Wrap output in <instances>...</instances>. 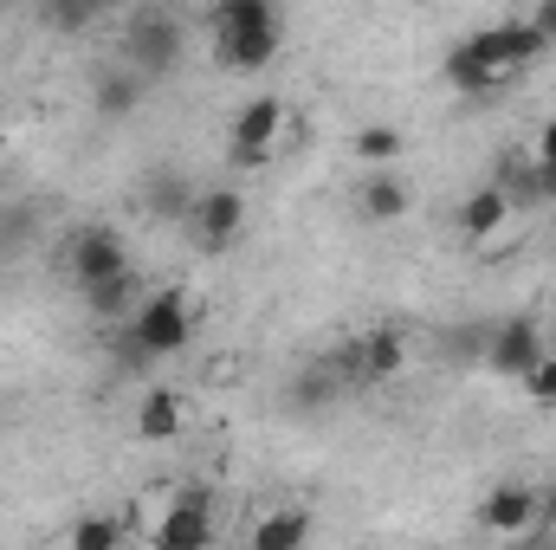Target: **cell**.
<instances>
[{"label":"cell","instance_id":"4fadbf2b","mask_svg":"<svg viewBox=\"0 0 556 550\" xmlns=\"http://www.w3.org/2000/svg\"><path fill=\"white\" fill-rule=\"evenodd\" d=\"M91 104H98V117H130L142 104V72L130 65H111V72H98V91H91Z\"/></svg>","mask_w":556,"mask_h":550},{"label":"cell","instance_id":"6da1fadb","mask_svg":"<svg viewBox=\"0 0 556 550\" xmlns=\"http://www.w3.org/2000/svg\"><path fill=\"white\" fill-rule=\"evenodd\" d=\"M175 59H181V26H175V13L142 7L137 20L124 26V65L142 72V78H162V72H175Z\"/></svg>","mask_w":556,"mask_h":550},{"label":"cell","instance_id":"ac0fdd59","mask_svg":"<svg viewBox=\"0 0 556 550\" xmlns=\"http://www.w3.org/2000/svg\"><path fill=\"white\" fill-rule=\"evenodd\" d=\"M337 396H343V383H337V363H330V357L311 363V370L291 383V402H298V409H330Z\"/></svg>","mask_w":556,"mask_h":550},{"label":"cell","instance_id":"4316f807","mask_svg":"<svg viewBox=\"0 0 556 550\" xmlns=\"http://www.w3.org/2000/svg\"><path fill=\"white\" fill-rule=\"evenodd\" d=\"M531 26H538V33H544V39L556 46V0H544V7L531 13Z\"/></svg>","mask_w":556,"mask_h":550},{"label":"cell","instance_id":"7a4b0ae2","mask_svg":"<svg viewBox=\"0 0 556 550\" xmlns=\"http://www.w3.org/2000/svg\"><path fill=\"white\" fill-rule=\"evenodd\" d=\"M130 337H137L155 363H162V357H175V350L194 337L188 298H181V291H149V298L137 304V317H130Z\"/></svg>","mask_w":556,"mask_h":550},{"label":"cell","instance_id":"5bb4252c","mask_svg":"<svg viewBox=\"0 0 556 550\" xmlns=\"http://www.w3.org/2000/svg\"><path fill=\"white\" fill-rule=\"evenodd\" d=\"M356 201H363V214H369V221H402L415 195H408V182H402L395 168H376V175L363 182V195H356Z\"/></svg>","mask_w":556,"mask_h":550},{"label":"cell","instance_id":"5b68a950","mask_svg":"<svg viewBox=\"0 0 556 550\" xmlns=\"http://www.w3.org/2000/svg\"><path fill=\"white\" fill-rule=\"evenodd\" d=\"M544 357V337H538V324L531 317H505L492 337H485V363H492V376H511V383H525V370Z\"/></svg>","mask_w":556,"mask_h":550},{"label":"cell","instance_id":"8992f818","mask_svg":"<svg viewBox=\"0 0 556 550\" xmlns=\"http://www.w3.org/2000/svg\"><path fill=\"white\" fill-rule=\"evenodd\" d=\"M337 363H343L356 383H389V376H402V363H408V337H402V330H369V337H356Z\"/></svg>","mask_w":556,"mask_h":550},{"label":"cell","instance_id":"e0dca14e","mask_svg":"<svg viewBox=\"0 0 556 550\" xmlns=\"http://www.w3.org/2000/svg\"><path fill=\"white\" fill-rule=\"evenodd\" d=\"M278 26V0H220L214 7V33H260Z\"/></svg>","mask_w":556,"mask_h":550},{"label":"cell","instance_id":"7402d4cb","mask_svg":"<svg viewBox=\"0 0 556 550\" xmlns=\"http://www.w3.org/2000/svg\"><path fill=\"white\" fill-rule=\"evenodd\" d=\"M472 59H485L492 72H511V52H505V26H485V33H472V39H459Z\"/></svg>","mask_w":556,"mask_h":550},{"label":"cell","instance_id":"7c38bea8","mask_svg":"<svg viewBox=\"0 0 556 550\" xmlns=\"http://www.w3.org/2000/svg\"><path fill=\"white\" fill-rule=\"evenodd\" d=\"M214 59L227 72H260L278 59V26H260V33H220L214 39Z\"/></svg>","mask_w":556,"mask_h":550},{"label":"cell","instance_id":"484cf974","mask_svg":"<svg viewBox=\"0 0 556 550\" xmlns=\"http://www.w3.org/2000/svg\"><path fill=\"white\" fill-rule=\"evenodd\" d=\"M155 208H162V214H188V208H194V195H188V182H181V175H175V182L162 175V182H155Z\"/></svg>","mask_w":556,"mask_h":550},{"label":"cell","instance_id":"8fae6325","mask_svg":"<svg viewBox=\"0 0 556 550\" xmlns=\"http://www.w3.org/2000/svg\"><path fill=\"white\" fill-rule=\"evenodd\" d=\"M505 221H511V195H505V182H485V188H472V195L459 201V234H466V240H498Z\"/></svg>","mask_w":556,"mask_h":550},{"label":"cell","instance_id":"52a82bcc","mask_svg":"<svg viewBox=\"0 0 556 550\" xmlns=\"http://www.w3.org/2000/svg\"><path fill=\"white\" fill-rule=\"evenodd\" d=\"M479 525H485L492 538H525V532L538 525V492H531V486H518V479L492 486V492H485V505H479Z\"/></svg>","mask_w":556,"mask_h":550},{"label":"cell","instance_id":"ba28073f","mask_svg":"<svg viewBox=\"0 0 556 550\" xmlns=\"http://www.w3.org/2000/svg\"><path fill=\"white\" fill-rule=\"evenodd\" d=\"M124 266H130V253H124V240L111 227H78L72 234V278L78 285H98V278L124 273Z\"/></svg>","mask_w":556,"mask_h":550},{"label":"cell","instance_id":"3957f363","mask_svg":"<svg viewBox=\"0 0 556 550\" xmlns=\"http://www.w3.org/2000/svg\"><path fill=\"white\" fill-rule=\"evenodd\" d=\"M188 214H194V240H201L207 253H227V247L240 240V227H247V195H240V188H207Z\"/></svg>","mask_w":556,"mask_h":550},{"label":"cell","instance_id":"83f0119b","mask_svg":"<svg viewBox=\"0 0 556 550\" xmlns=\"http://www.w3.org/2000/svg\"><path fill=\"white\" fill-rule=\"evenodd\" d=\"M104 7H142V0H104Z\"/></svg>","mask_w":556,"mask_h":550},{"label":"cell","instance_id":"9c48e42d","mask_svg":"<svg viewBox=\"0 0 556 550\" xmlns=\"http://www.w3.org/2000/svg\"><path fill=\"white\" fill-rule=\"evenodd\" d=\"M278 130H285V111H278V98H253L240 117H233V155L253 168V162H266L273 155Z\"/></svg>","mask_w":556,"mask_h":550},{"label":"cell","instance_id":"30bf717a","mask_svg":"<svg viewBox=\"0 0 556 550\" xmlns=\"http://www.w3.org/2000/svg\"><path fill=\"white\" fill-rule=\"evenodd\" d=\"M85 291V311L98 317V324H124V317H137V291H142V278L137 266H124V273H111V278H98V285H78Z\"/></svg>","mask_w":556,"mask_h":550},{"label":"cell","instance_id":"603a6c76","mask_svg":"<svg viewBox=\"0 0 556 550\" xmlns=\"http://www.w3.org/2000/svg\"><path fill=\"white\" fill-rule=\"evenodd\" d=\"M124 545V525L117 518H85V525H72V550H111Z\"/></svg>","mask_w":556,"mask_h":550},{"label":"cell","instance_id":"cb8c5ba5","mask_svg":"<svg viewBox=\"0 0 556 550\" xmlns=\"http://www.w3.org/2000/svg\"><path fill=\"white\" fill-rule=\"evenodd\" d=\"M46 13H52V26H65V33H85V26L104 13V0H46Z\"/></svg>","mask_w":556,"mask_h":550},{"label":"cell","instance_id":"d4e9b609","mask_svg":"<svg viewBox=\"0 0 556 550\" xmlns=\"http://www.w3.org/2000/svg\"><path fill=\"white\" fill-rule=\"evenodd\" d=\"M525 389H531V402H538V409H556V357H551V350L525 370Z\"/></svg>","mask_w":556,"mask_h":550},{"label":"cell","instance_id":"2e32d148","mask_svg":"<svg viewBox=\"0 0 556 550\" xmlns=\"http://www.w3.org/2000/svg\"><path fill=\"white\" fill-rule=\"evenodd\" d=\"M137 434L142 440H175V434H181V402H175V389H149V396H142Z\"/></svg>","mask_w":556,"mask_h":550},{"label":"cell","instance_id":"277c9868","mask_svg":"<svg viewBox=\"0 0 556 550\" xmlns=\"http://www.w3.org/2000/svg\"><path fill=\"white\" fill-rule=\"evenodd\" d=\"M155 545H162V550L214 545V518H207V492H201V486H181V492L168 499V518L155 525Z\"/></svg>","mask_w":556,"mask_h":550},{"label":"cell","instance_id":"9a60e30c","mask_svg":"<svg viewBox=\"0 0 556 550\" xmlns=\"http://www.w3.org/2000/svg\"><path fill=\"white\" fill-rule=\"evenodd\" d=\"M446 85H453L459 98H492V91L505 85V72H492L485 59H472L466 46H453V52H446Z\"/></svg>","mask_w":556,"mask_h":550},{"label":"cell","instance_id":"44dd1931","mask_svg":"<svg viewBox=\"0 0 556 550\" xmlns=\"http://www.w3.org/2000/svg\"><path fill=\"white\" fill-rule=\"evenodd\" d=\"M505 52H511V65H531L538 52H551V39L531 20H505Z\"/></svg>","mask_w":556,"mask_h":550},{"label":"cell","instance_id":"d6986e66","mask_svg":"<svg viewBox=\"0 0 556 550\" xmlns=\"http://www.w3.org/2000/svg\"><path fill=\"white\" fill-rule=\"evenodd\" d=\"M304 538H311V518L304 512H273V518L253 525V550H298Z\"/></svg>","mask_w":556,"mask_h":550},{"label":"cell","instance_id":"ffe728a7","mask_svg":"<svg viewBox=\"0 0 556 550\" xmlns=\"http://www.w3.org/2000/svg\"><path fill=\"white\" fill-rule=\"evenodd\" d=\"M356 155H363L369 168H389V162L402 155V130H389V124H369V130L356 137Z\"/></svg>","mask_w":556,"mask_h":550}]
</instances>
